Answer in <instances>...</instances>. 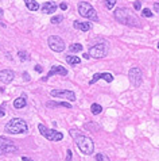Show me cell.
<instances>
[{"instance_id": "9a60e30c", "label": "cell", "mask_w": 159, "mask_h": 161, "mask_svg": "<svg viewBox=\"0 0 159 161\" xmlns=\"http://www.w3.org/2000/svg\"><path fill=\"white\" fill-rule=\"evenodd\" d=\"M73 26H74V29H77L80 31H84V33H85V31H89L92 29L90 23H88V22H80V20H74Z\"/></svg>"}, {"instance_id": "3957f363", "label": "cell", "mask_w": 159, "mask_h": 161, "mask_svg": "<svg viewBox=\"0 0 159 161\" xmlns=\"http://www.w3.org/2000/svg\"><path fill=\"white\" fill-rule=\"evenodd\" d=\"M115 18H116V20L119 23L132 26V27H138L139 23H140L135 16L131 15V12L128 11L127 8H117V10L115 11Z\"/></svg>"}, {"instance_id": "ffe728a7", "label": "cell", "mask_w": 159, "mask_h": 161, "mask_svg": "<svg viewBox=\"0 0 159 161\" xmlns=\"http://www.w3.org/2000/svg\"><path fill=\"white\" fill-rule=\"evenodd\" d=\"M90 111L93 115H99V114H101V111H103V107L100 104H97V103H95V104L90 106Z\"/></svg>"}, {"instance_id": "83f0119b", "label": "cell", "mask_w": 159, "mask_h": 161, "mask_svg": "<svg viewBox=\"0 0 159 161\" xmlns=\"http://www.w3.org/2000/svg\"><path fill=\"white\" fill-rule=\"evenodd\" d=\"M72 156H73V152L68 149L66 150V161H72Z\"/></svg>"}, {"instance_id": "7402d4cb", "label": "cell", "mask_w": 159, "mask_h": 161, "mask_svg": "<svg viewBox=\"0 0 159 161\" xmlns=\"http://www.w3.org/2000/svg\"><path fill=\"white\" fill-rule=\"evenodd\" d=\"M96 161H111L109 157L105 153H97L96 154Z\"/></svg>"}, {"instance_id": "8d00e7d4", "label": "cell", "mask_w": 159, "mask_h": 161, "mask_svg": "<svg viewBox=\"0 0 159 161\" xmlns=\"http://www.w3.org/2000/svg\"><path fill=\"white\" fill-rule=\"evenodd\" d=\"M0 16H3V10L2 8H0Z\"/></svg>"}, {"instance_id": "ac0fdd59", "label": "cell", "mask_w": 159, "mask_h": 161, "mask_svg": "<svg viewBox=\"0 0 159 161\" xmlns=\"http://www.w3.org/2000/svg\"><path fill=\"white\" fill-rule=\"evenodd\" d=\"M23 2H24L26 7H27L30 11H38L39 8H41L38 2H35V0H23Z\"/></svg>"}, {"instance_id": "d4e9b609", "label": "cell", "mask_w": 159, "mask_h": 161, "mask_svg": "<svg viewBox=\"0 0 159 161\" xmlns=\"http://www.w3.org/2000/svg\"><path fill=\"white\" fill-rule=\"evenodd\" d=\"M116 2L117 0H105V7H107L108 10H112V8L116 6Z\"/></svg>"}, {"instance_id": "d6986e66", "label": "cell", "mask_w": 159, "mask_h": 161, "mask_svg": "<svg viewBox=\"0 0 159 161\" xmlns=\"http://www.w3.org/2000/svg\"><path fill=\"white\" fill-rule=\"evenodd\" d=\"M66 62H68L69 65H78V64H81V58L77 56L69 54V56H66Z\"/></svg>"}, {"instance_id": "8992f818", "label": "cell", "mask_w": 159, "mask_h": 161, "mask_svg": "<svg viewBox=\"0 0 159 161\" xmlns=\"http://www.w3.org/2000/svg\"><path fill=\"white\" fill-rule=\"evenodd\" d=\"M108 54V45L104 43V42H100L95 45V46H92L89 49V56L92 57V58H104L105 56Z\"/></svg>"}, {"instance_id": "cb8c5ba5", "label": "cell", "mask_w": 159, "mask_h": 161, "mask_svg": "<svg viewBox=\"0 0 159 161\" xmlns=\"http://www.w3.org/2000/svg\"><path fill=\"white\" fill-rule=\"evenodd\" d=\"M62 20H64V16H62V15H55V16L51 18V23H53V25H58V23H61Z\"/></svg>"}, {"instance_id": "e0dca14e", "label": "cell", "mask_w": 159, "mask_h": 161, "mask_svg": "<svg viewBox=\"0 0 159 161\" xmlns=\"http://www.w3.org/2000/svg\"><path fill=\"white\" fill-rule=\"evenodd\" d=\"M47 107L55 108V107H66V108H72V104L69 102H47L46 103Z\"/></svg>"}, {"instance_id": "ba28073f", "label": "cell", "mask_w": 159, "mask_h": 161, "mask_svg": "<svg viewBox=\"0 0 159 161\" xmlns=\"http://www.w3.org/2000/svg\"><path fill=\"white\" fill-rule=\"evenodd\" d=\"M128 79H130V81L134 87H139L143 81L142 69L138 68V66H132V68L128 70Z\"/></svg>"}, {"instance_id": "44dd1931", "label": "cell", "mask_w": 159, "mask_h": 161, "mask_svg": "<svg viewBox=\"0 0 159 161\" xmlns=\"http://www.w3.org/2000/svg\"><path fill=\"white\" fill-rule=\"evenodd\" d=\"M69 50L72 53H78V52L82 50V45L81 43H73L69 46Z\"/></svg>"}, {"instance_id": "4316f807", "label": "cell", "mask_w": 159, "mask_h": 161, "mask_svg": "<svg viewBox=\"0 0 159 161\" xmlns=\"http://www.w3.org/2000/svg\"><path fill=\"white\" fill-rule=\"evenodd\" d=\"M142 15H143L144 18H151L154 14H152V12L148 10V8H143V10H142Z\"/></svg>"}, {"instance_id": "603a6c76", "label": "cell", "mask_w": 159, "mask_h": 161, "mask_svg": "<svg viewBox=\"0 0 159 161\" xmlns=\"http://www.w3.org/2000/svg\"><path fill=\"white\" fill-rule=\"evenodd\" d=\"M18 56H19V58H20L22 61H30V56H28L26 52H23V50L18 52Z\"/></svg>"}, {"instance_id": "5b68a950", "label": "cell", "mask_w": 159, "mask_h": 161, "mask_svg": "<svg viewBox=\"0 0 159 161\" xmlns=\"http://www.w3.org/2000/svg\"><path fill=\"white\" fill-rule=\"evenodd\" d=\"M38 130H39V133H41L43 137L46 138V140L53 141V142L61 141V140L64 138V134H62V133L57 131V130H54V129H49V127H46L43 123H39V125H38Z\"/></svg>"}, {"instance_id": "4fadbf2b", "label": "cell", "mask_w": 159, "mask_h": 161, "mask_svg": "<svg viewBox=\"0 0 159 161\" xmlns=\"http://www.w3.org/2000/svg\"><path fill=\"white\" fill-rule=\"evenodd\" d=\"M15 77V73L11 69H3L0 70V81L4 84H10Z\"/></svg>"}, {"instance_id": "277c9868", "label": "cell", "mask_w": 159, "mask_h": 161, "mask_svg": "<svg viewBox=\"0 0 159 161\" xmlns=\"http://www.w3.org/2000/svg\"><path fill=\"white\" fill-rule=\"evenodd\" d=\"M78 14L82 18H86V19H90L93 22H99V16H97L96 10L86 2L78 3Z\"/></svg>"}, {"instance_id": "836d02e7", "label": "cell", "mask_w": 159, "mask_h": 161, "mask_svg": "<svg viewBox=\"0 0 159 161\" xmlns=\"http://www.w3.org/2000/svg\"><path fill=\"white\" fill-rule=\"evenodd\" d=\"M4 114H6V113H4L3 107H0V118H2V117H4Z\"/></svg>"}, {"instance_id": "74e56055", "label": "cell", "mask_w": 159, "mask_h": 161, "mask_svg": "<svg viewBox=\"0 0 159 161\" xmlns=\"http://www.w3.org/2000/svg\"><path fill=\"white\" fill-rule=\"evenodd\" d=\"M158 49H159V42H158Z\"/></svg>"}, {"instance_id": "30bf717a", "label": "cell", "mask_w": 159, "mask_h": 161, "mask_svg": "<svg viewBox=\"0 0 159 161\" xmlns=\"http://www.w3.org/2000/svg\"><path fill=\"white\" fill-rule=\"evenodd\" d=\"M50 95L53 97H58V99H65L70 102H74L76 100V95H74L73 91H69V89H53L50 92Z\"/></svg>"}, {"instance_id": "4dcf8cb0", "label": "cell", "mask_w": 159, "mask_h": 161, "mask_svg": "<svg viewBox=\"0 0 159 161\" xmlns=\"http://www.w3.org/2000/svg\"><path fill=\"white\" fill-rule=\"evenodd\" d=\"M59 8H61V10H68V4H65V3H61L59 4Z\"/></svg>"}, {"instance_id": "d6a6232c", "label": "cell", "mask_w": 159, "mask_h": 161, "mask_svg": "<svg viewBox=\"0 0 159 161\" xmlns=\"http://www.w3.org/2000/svg\"><path fill=\"white\" fill-rule=\"evenodd\" d=\"M154 10H155L156 12H159V3H155V4H154Z\"/></svg>"}, {"instance_id": "9c48e42d", "label": "cell", "mask_w": 159, "mask_h": 161, "mask_svg": "<svg viewBox=\"0 0 159 161\" xmlns=\"http://www.w3.org/2000/svg\"><path fill=\"white\" fill-rule=\"evenodd\" d=\"M47 43H49V46H50L51 50L55 52V53L64 52L65 47H66L64 39L59 38L58 35H51V37H49V38H47Z\"/></svg>"}, {"instance_id": "52a82bcc", "label": "cell", "mask_w": 159, "mask_h": 161, "mask_svg": "<svg viewBox=\"0 0 159 161\" xmlns=\"http://www.w3.org/2000/svg\"><path fill=\"white\" fill-rule=\"evenodd\" d=\"M18 146L7 137H0V154H8V153H16Z\"/></svg>"}, {"instance_id": "e575fe53", "label": "cell", "mask_w": 159, "mask_h": 161, "mask_svg": "<svg viewBox=\"0 0 159 161\" xmlns=\"http://www.w3.org/2000/svg\"><path fill=\"white\" fill-rule=\"evenodd\" d=\"M22 161H33V160L28 158V157H26V156H23V157H22Z\"/></svg>"}, {"instance_id": "7a4b0ae2", "label": "cell", "mask_w": 159, "mask_h": 161, "mask_svg": "<svg viewBox=\"0 0 159 161\" xmlns=\"http://www.w3.org/2000/svg\"><path fill=\"white\" fill-rule=\"evenodd\" d=\"M4 131L8 134H24L28 131V126L22 118H12L4 126Z\"/></svg>"}, {"instance_id": "d590c367", "label": "cell", "mask_w": 159, "mask_h": 161, "mask_svg": "<svg viewBox=\"0 0 159 161\" xmlns=\"http://www.w3.org/2000/svg\"><path fill=\"white\" fill-rule=\"evenodd\" d=\"M84 58H86V60H89V58H90V56H89V54H84Z\"/></svg>"}, {"instance_id": "7c38bea8", "label": "cell", "mask_w": 159, "mask_h": 161, "mask_svg": "<svg viewBox=\"0 0 159 161\" xmlns=\"http://www.w3.org/2000/svg\"><path fill=\"white\" fill-rule=\"evenodd\" d=\"M99 80H105L107 83H112L113 81V75L112 73H96L93 77H92V80L89 81V84L92 86V84H95V83H97Z\"/></svg>"}, {"instance_id": "6da1fadb", "label": "cell", "mask_w": 159, "mask_h": 161, "mask_svg": "<svg viewBox=\"0 0 159 161\" xmlns=\"http://www.w3.org/2000/svg\"><path fill=\"white\" fill-rule=\"evenodd\" d=\"M69 134L72 136L74 140H76V144L78 146V149L81 150V153L89 156L95 152V142L92 140L90 137H86L84 134L77 130V129H70L69 130Z\"/></svg>"}, {"instance_id": "2e32d148", "label": "cell", "mask_w": 159, "mask_h": 161, "mask_svg": "<svg viewBox=\"0 0 159 161\" xmlns=\"http://www.w3.org/2000/svg\"><path fill=\"white\" fill-rule=\"evenodd\" d=\"M27 106V100H26V95H22L19 96L18 99L14 100V107L16 110H20V108H24Z\"/></svg>"}, {"instance_id": "5bb4252c", "label": "cell", "mask_w": 159, "mask_h": 161, "mask_svg": "<svg viewBox=\"0 0 159 161\" xmlns=\"http://www.w3.org/2000/svg\"><path fill=\"white\" fill-rule=\"evenodd\" d=\"M41 10H42L43 14H53V12L57 11V6L53 2H46V3L42 4Z\"/></svg>"}, {"instance_id": "8fae6325", "label": "cell", "mask_w": 159, "mask_h": 161, "mask_svg": "<svg viewBox=\"0 0 159 161\" xmlns=\"http://www.w3.org/2000/svg\"><path fill=\"white\" fill-rule=\"evenodd\" d=\"M55 75H59V76H66L68 75V69H65L64 66H61V65H54L53 68L49 70V73L46 75V77H43L42 80L43 81H47L50 77H53V76H55Z\"/></svg>"}, {"instance_id": "f1b7e54d", "label": "cell", "mask_w": 159, "mask_h": 161, "mask_svg": "<svg viewBox=\"0 0 159 161\" xmlns=\"http://www.w3.org/2000/svg\"><path fill=\"white\" fill-rule=\"evenodd\" d=\"M134 8L139 11L140 8H142V3H140V2H135V3H134Z\"/></svg>"}, {"instance_id": "f546056e", "label": "cell", "mask_w": 159, "mask_h": 161, "mask_svg": "<svg viewBox=\"0 0 159 161\" xmlns=\"http://www.w3.org/2000/svg\"><path fill=\"white\" fill-rule=\"evenodd\" d=\"M34 69H35V72H38V73H42L43 72V68H42L41 65H35Z\"/></svg>"}, {"instance_id": "484cf974", "label": "cell", "mask_w": 159, "mask_h": 161, "mask_svg": "<svg viewBox=\"0 0 159 161\" xmlns=\"http://www.w3.org/2000/svg\"><path fill=\"white\" fill-rule=\"evenodd\" d=\"M85 129H86V130H90V129H93V131H95V129H97V130H99L100 126H99L97 123H86V125H85Z\"/></svg>"}, {"instance_id": "1f68e13d", "label": "cell", "mask_w": 159, "mask_h": 161, "mask_svg": "<svg viewBox=\"0 0 159 161\" xmlns=\"http://www.w3.org/2000/svg\"><path fill=\"white\" fill-rule=\"evenodd\" d=\"M23 77H24L26 81H30V77H28V73H27V72H24V73H23Z\"/></svg>"}]
</instances>
